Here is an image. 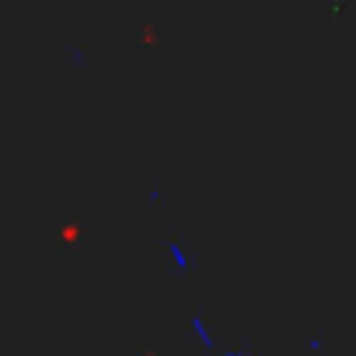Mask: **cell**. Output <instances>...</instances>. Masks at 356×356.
<instances>
[{
  "instance_id": "3",
  "label": "cell",
  "mask_w": 356,
  "mask_h": 356,
  "mask_svg": "<svg viewBox=\"0 0 356 356\" xmlns=\"http://www.w3.org/2000/svg\"><path fill=\"white\" fill-rule=\"evenodd\" d=\"M168 203V189L161 186V182H150L147 189H143V207L147 210H161Z\"/></svg>"
},
{
  "instance_id": "2",
  "label": "cell",
  "mask_w": 356,
  "mask_h": 356,
  "mask_svg": "<svg viewBox=\"0 0 356 356\" xmlns=\"http://www.w3.org/2000/svg\"><path fill=\"white\" fill-rule=\"evenodd\" d=\"M186 332H189V339L196 342V349H200L203 356H217L220 346H224V339H220V332L213 328V321L207 318V311H193L189 321H186Z\"/></svg>"
},
{
  "instance_id": "5",
  "label": "cell",
  "mask_w": 356,
  "mask_h": 356,
  "mask_svg": "<svg viewBox=\"0 0 356 356\" xmlns=\"http://www.w3.org/2000/svg\"><path fill=\"white\" fill-rule=\"evenodd\" d=\"M67 60H70V70H77V74L88 67V53H84L81 46H70V49H67Z\"/></svg>"
},
{
  "instance_id": "1",
  "label": "cell",
  "mask_w": 356,
  "mask_h": 356,
  "mask_svg": "<svg viewBox=\"0 0 356 356\" xmlns=\"http://www.w3.org/2000/svg\"><path fill=\"white\" fill-rule=\"evenodd\" d=\"M161 248H164V262H168V273L175 276V280H189L193 273H196V252L189 248V241H182V238H164L161 241Z\"/></svg>"
},
{
  "instance_id": "6",
  "label": "cell",
  "mask_w": 356,
  "mask_h": 356,
  "mask_svg": "<svg viewBox=\"0 0 356 356\" xmlns=\"http://www.w3.org/2000/svg\"><path fill=\"white\" fill-rule=\"evenodd\" d=\"M217 356H259V353H255L252 346H227V342H224Z\"/></svg>"
},
{
  "instance_id": "4",
  "label": "cell",
  "mask_w": 356,
  "mask_h": 356,
  "mask_svg": "<svg viewBox=\"0 0 356 356\" xmlns=\"http://www.w3.org/2000/svg\"><path fill=\"white\" fill-rule=\"evenodd\" d=\"M304 353H307V356H325V353H328L325 335H307V339H304Z\"/></svg>"
}]
</instances>
